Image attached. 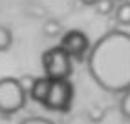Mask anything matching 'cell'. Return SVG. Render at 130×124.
Here are the masks:
<instances>
[{
	"instance_id": "obj_1",
	"label": "cell",
	"mask_w": 130,
	"mask_h": 124,
	"mask_svg": "<svg viewBox=\"0 0 130 124\" xmlns=\"http://www.w3.org/2000/svg\"><path fill=\"white\" fill-rule=\"evenodd\" d=\"M92 80L114 95L130 91V33L112 29L95 40L86 57Z\"/></svg>"
},
{
	"instance_id": "obj_2",
	"label": "cell",
	"mask_w": 130,
	"mask_h": 124,
	"mask_svg": "<svg viewBox=\"0 0 130 124\" xmlns=\"http://www.w3.org/2000/svg\"><path fill=\"white\" fill-rule=\"evenodd\" d=\"M29 95L24 90L19 78L15 77H4L0 78V115H15L19 113L26 102H28Z\"/></svg>"
},
{
	"instance_id": "obj_3",
	"label": "cell",
	"mask_w": 130,
	"mask_h": 124,
	"mask_svg": "<svg viewBox=\"0 0 130 124\" xmlns=\"http://www.w3.org/2000/svg\"><path fill=\"white\" fill-rule=\"evenodd\" d=\"M42 69L44 77L51 80H68L73 73V58L60 48L53 46L42 53Z\"/></svg>"
},
{
	"instance_id": "obj_4",
	"label": "cell",
	"mask_w": 130,
	"mask_h": 124,
	"mask_svg": "<svg viewBox=\"0 0 130 124\" xmlns=\"http://www.w3.org/2000/svg\"><path fill=\"white\" fill-rule=\"evenodd\" d=\"M73 102V86L70 80H51L50 93L46 97V102L42 104L50 111L66 113L72 108Z\"/></svg>"
},
{
	"instance_id": "obj_5",
	"label": "cell",
	"mask_w": 130,
	"mask_h": 124,
	"mask_svg": "<svg viewBox=\"0 0 130 124\" xmlns=\"http://www.w3.org/2000/svg\"><path fill=\"white\" fill-rule=\"evenodd\" d=\"M60 48L75 60H83L90 53V40L88 35L81 29H70L60 38Z\"/></svg>"
},
{
	"instance_id": "obj_6",
	"label": "cell",
	"mask_w": 130,
	"mask_h": 124,
	"mask_svg": "<svg viewBox=\"0 0 130 124\" xmlns=\"http://www.w3.org/2000/svg\"><path fill=\"white\" fill-rule=\"evenodd\" d=\"M50 86H51V78L48 77H37L35 82H33L31 90H29V99L35 100L37 104H44L46 102V97L50 93Z\"/></svg>"
},
{
	"instance_id": "obj_7",
	"label": "cell",
	"mask_w": 130,
	"mask_h": 124,
	"mask_svg": "<svg viewBox=\"0 0 130 124\" xmlns=\"http://www.w3.org/2000/svg\"><path fill=\"white\" fill-rule=\"evenodd\" d=\"M114 16L119 26H130V0L119 2V6L114 11Z\"/></svg>"
},
{
	"instance_id": "obj_8",
	"label": "cell",
	"mask_w": 130,
	"mask_h": 124,
	"mask_svg": "<svg viewBox=\"0 0 130 124\" xmlns=\"http://www.w3.org/2000/svg\"><path fill=\"white\" fill-rule=\"evenodd\" d=\"M13 46V33L9 28H6V26H0V53L7 51Z\"/></svg>"
},
{
	"instance_id": "obj_9",
	"label": "cell",
	"mask_w": 130,
	"mask_h": 124,
	"mask_svg": "<svg viewBox=\"0 0 130 124\" xmlns=\"http://www.w3.org/2000/svg\"><path fill=\"white\" fill-rule=\"evenodd\" d=\"M93 7H95V13L97 15L108 16V15H112L116 11V0H99Z\"/></svg>"
},
{
	"instance_id": "obj_10",
	"label": "cell",
	"mask_w": 130,
	"mask_h": 124,
	"mask_svg": "<svg viewBox=\"0 0 130 124\" xmlns=\"http://www.w3.org/2000/svg\"><path fill=\"white\" fill-rule=\"evenodd\" d=\"M42 31H44L46 37H57V35L62 31V28H60V22L57 20H48L44 24V28H42Z\"/></svg>"
},
{
	"instance_id": "obj_11",
	"label": "cell",
	"mask_w": 130,
	"mask_h": 124,
	"mask_svg": "<svg viewBox=\"0 0 130 124\" xmlns=\"http://www.w3.org/2000/svg\"><path fill=\"white\" fill-rule=\"evenodd\" d=\"M119 110H121V115L125 119H130V91L121 95V100H119Z\"/></svg>"
},
{
	"instance_id": "obj_12",
	"label": "cell",
	"mask_w": 130,
	"mask_h": 124,
	"mask_svg": "<svg viewBox=\"0 0 130 124\" xmlns=\"http://www.w3.org/2000/svg\"><path fill=\"white\" fill-rule=\"evenodd\" d=\"M19 124H55V122L46 119V117H28V119L20 120Z\"/></svg>"
},
{
	"instance_id": "obj_13",
	"label": "cell",
	"mask_w": 130,
	"mask_h": 124,
	"mask_svg": "<svg viewBox=\"0 0 130 124\" xmlns=\"http://www.w3.org/2000/svg\"><path fill=\"white\" fill-rule=\"evenodd\" d=\"M35 78H37V77H31V75H24V77H20V78H19V80H20V84L24 86V90L29 93V90H31L33 82H35Z\"/></svg>"
},
{
	"instance_id": "obj_14",
	"label": "cell",
	"mask_w": 130,
	"mask_h": 124,
	"mask_svg": "<svg viewBox=\"0 0 130 124\" xmlns=\"http://www.w3.org/2000/svg\"><path fill=\"white\" fill-rule=\"evenodd\" d=\"M79 2L84 4V6H95V4L99 2V0H79Z\"/></svg>"
},
{
	"instance_id": "obj_15",
	"label": "cell",
	"mask_w": 130,
	"mask_h": 124,
	"mask_svg": "<svg viewBox=\"0 0 130 124\" xmlns=\"http://www.w3.org/2000/svg\"><path fill=\"white\" fill-rule=\"evenodd\" d=\"M116 2H125V0H116Z\"/></svg>"
}]
</instances>
